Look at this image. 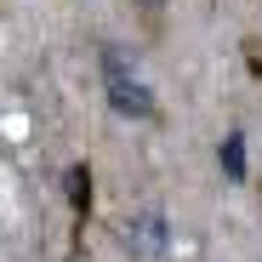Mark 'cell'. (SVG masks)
<instances>
[{
	"label": "cell",
	"instance_id": "obj_1",
	"mask_svg": "<svg viewBox=\"0 0 262 262\" xmlns=\"http://www.w3.org/2000/svg\"><path fill=\"white\" fill-rule=\"evenodd\" d=\"M103 74H108V108H114V114H125V120H154V114H160L154 92H148L143 80L125 74V57H120L114 46L103 52Z\"/></svg>",
	"mask_w": 262,
	"mask_h": 262
},
{
	"label": "cell",
	"instance_id": "obj_2",
	"mask_svg": "<svg viewBox=\"0 0 262 262\" xmlns=\"http://www.w3.org/2000/svg\"><path fill=\"white\" fill-rule=\"evenodd\" d=\"M120 245H125V256H137V262H160L171 251V223L160 211H137V216H125Z\"/></svg>",
	"mask_w": 262,
	"mask_h": 262
},
{
	"label": "cell",
	"instance_id": "obj_3",
	"mask_svg": "<svg viewBox=\"0 0 262 262\" xmlns=\"http://www.w3.org/2000/svg\"><path fill=\"white\" fill-rule=\"evenodd\" d=\"M223 165H228V177H245V137H239V131H228V143H223Z\"/></svg>",
	"mask_w": 262,
	"mask_h": 262
}]
</instances>
